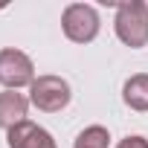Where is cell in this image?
<instances>
[{"label":"cell","instance_id":"cell-5","mask_svg":"<svg viewBox=\"0 0 148 148\" xmlns=\"http://www.w3.org/2000/svg\"><path fill=\"white\" fill-rule=\"evenodd\" d=\"M6 145L9 148H58L55 139H52V134L47 128L29 122V119L21 122V125H15L12 131H6Z\"/></svg>","mask_w":148,"mask_h":148},{"label":"cell","instance_id":"cell-7","mask_svg":"<svg viewBox=\"0 0 148 148\" xmlns=\"http://www.w3.org/2000/svg\"><path fill=\"white\" fill-rule=\"evenodd\" d=\"M122 102L136 113H148V73H134L122 84Z\"/></svg>","mask_w":148,"mask_h":148},{"label":"cell","instance_id":"cell-2","mask_svg":"<svg viewBox=\"0 0 148 148\" xmlns=\"http://www.w3.org/2000/svg\"><path fill=\"white\" fill-rule=\"evenodd\" d=\"M73 99V90H70V82L61 79V76H52V73H47V76H38L29 87V102L44 110V113H58L70 105Z\"/></svg>","mask_w":148,"mask_h":148},{"label":"cell","instance_id":"cell-3","mask_svg":"<svg viewBox=\"0 0 148 148\" xmlns=\"http://www.w3.org/2000/svg\"><path fill=\"white\" fill-rule=\"evenodd\" d=\"M99 26H102L99 12L90 3H70L64 9V15H61V29H64L67 41H73V44H90V41H96Z\"/></svg>","mask_w":148,"mask_h":148},{"label":"cell","instance_id":"cell-6","mask_svg":"<svg viewBox=\"0 0 148 148\" xmlns=\"http://www.w3.org/2000/svg\"><path fill=\"white\" fill-rule=\"evenodd\" d=\"M29 99L18 90H3L0 93V128L3 131H12L15 125L26 122V113H29Z\"/></svg>","mask_w":148,"mask_h":148},{"label":"cell","instance_id":"cell-8","mask_svg":"<svg viewBox=\"0 0 148 148\" xmlns=\"http://www.w3.org/2000/svg\"><path fill=\"white\" fill-rule=\"evenodd\" d=\"M110 145V134L105 125H87L79 136H76V145L73 148H108Z\"/></svg>","mask_w":148,"mask_h":148},{"label":"cell","instance_id":"cell-4","mask_svg":"<svg viewBox=\"0 0 148 148\" xmlns=\"http://www.w3.org/2000/svg\"><path fill=\"white\" fill-rule=\"evenodd\" d=\"M35 64L23 49L6 47L0 49V84L6 90H21V87H32L35 82Z\"/></svg>","mask_w":148,"mask_h":148},{"label":"cell","instance_id":"cell-9","mask_svg":"<svg viewBox=\"0 0 148 148\" xmlns=\"http://www.w3.org/2000/svg\"><path fill=\"white\" fill-rule=\"evenodd\" d=\"M116 148H148V139L139 136V134H128L125 139L116 142Z\"/></svg>","mask_w":148,"mask_h":148},{"label":"cell","instance_id":"cell-1","mask_svg":"<svg viewBox=\"0 0 148 148\" xmlns=\"http://www.w3.org/2000/svg\"><path fill=\"white\" fill-rule=\"evenodd\" d=\"M113 29H116V38L125 47H131V49L145 47L148 44V3L145 0L119 3L116 18H113Z\"/></svg>","mask_w":148,"mask_h":148}]
</instances>
